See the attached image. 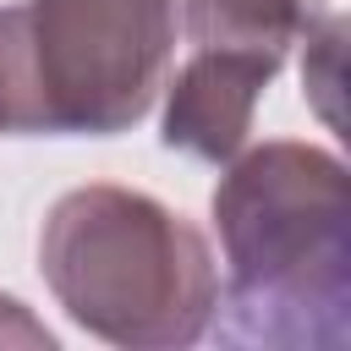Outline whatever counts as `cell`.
Here are the masks:
<instances>
[{"instance_id": "1", "label": "cell", "mask_w": 351, "mask_h": 351, "mask_svg": "<svg viewBox=\"0 0 351 351\" xmlns=\"http://www.w3.org/2000/svg\"><path fill=\"white\" fill-rule=\"evenodd\" d=\"M225 252L219 307L247 346L346 351L351 340V192L318 143H258L230 154L214 186Z\"/></svg>"}, {"instance_id": "2", "label": "cell", "mask_w": 351, "mask_h": 351, "mask_svg": "<svg viewBox=\"0 0 351 351\" xmlns=\"http://www.w3.org/2000/svg\"><path fill=\"white\" fill-rule=\"evenodd\" d=\"M38 269L66 318L126 351H176L208 335L219 269L197 225L132 186H77L38 230Z\"/></svg>"}, {"instance_id": "3", "label": "cell", "mask_w": 351, "mask_h": 351, "mask_svg": "<svg viewBox=\"0 0 351 351\" xmlns=\"http://www.w3.org/2000/svg\"><path fill=\"white\" fill-rule=\"evenodd\" d=\"M176 55V0L0 5V132L115 137L137 126Z\"/></svg>"}, {"instance_id": "4", "label": "cell", "mask_w": 351, "mask_h": 351, "mask_svg": "<svg viewBox=\"0 0 351 351\" xmlns=\"http://www.w3.org/2000/svg\"><path fill=\"white\" fill-rule=\"evenodd\" d=\"M274 71L280 60L247 49H192V60L165 82V148L203 165H225L230 154H241L252 110Z\"/></svg>"}, {"instance_id": "5", "label": "cell", "mask_w": 351, "mask_h": 351, "mask_svg": "<svg viewBox=\"0 0 351 351\" xmlns=\"http://www.w3.org/2000/svg\"><path fill=\"white\" fill-rule=\"evenodd\" d=\"M313 0H181V22L192 49H247L263 60H285L302 38Z\"/></svg>"}, {"instance_id": "6", "label": "cell", "mask_w": 351, "mask_h": 351, "mask_svg": "<svg viewBox=\"0 0 351 351\" xmlns=\"http://www.w3.org/2000/svg\"><path fill=\"white\" fill-rule=\"evenodd\" d=\"M5 340H22V346H55V335H49L44 324H33V318L22 313V302L0 296V346H5Z\"/></svg>"}]
</instances>
